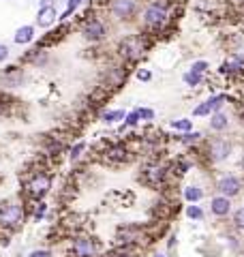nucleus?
<instances>
[{
    "instance_id": "nucleus-1",
    "label": "nucleus",
    "mask_w": 244,
    "mask_h": 257,
    "mask_svg": "<svg viewBox=\"0 0 244 257\" xmlns=\"http://www.w3.org/2000/svg\"><path fill=\"white\" fill-rule=\"evenodd\" d=\"M176 15V0H144V7L140 11V32L148 37H157L165 32L167 26L174 22Z\"/></svg>"
},
{
    "instance_id": "nucleus-2",
    "label": "nucleus",
    "mask_w": 244,
    "mask_h": 257,
    "mask_svg": "<svg viewBox=\"0 0 244 257\" xmlns=\"http://www.w3.org/2000/svg\"><path fill=\"white\" fill-rule=\"evenodd\" d=\"M152 47V37L144 35V32H131V35L122 37L118 41V60L125 64H135L142 58H146V54Z\"/></svg>"
},
{
    "instance_id": "nucleus-3",
    "label": "nucleus",
    "mask_w": 244,
    "mask_h": 257,
    "mask_svg": "<svg viewBox=\"0 0 244 257\" xmlns=\"http://www.w3.org/2000/svg\"><path fill=\"white\" fill-rule=\"evenodd\" d=\"M28 216V206L24 199L9 197L0 202V229L15 231L20 229Z\"/></svg>"
},
{
    "instance_id": "nucleus-4",
    "label": "nucleus",
    "mask_w": 244,
    "mask_h": 257,
    "mask_svg": "<svg viewBox=\"0 0 244 257\" xmlns=\"http://www.w3.org/2000/svg\"><path fill=\"white\" fill-rule=\"evenodd\" d=\"M144 0H105V13L113 24H133L140 18Z\"/></svg>"
},
{
    "instance_id": "nucleus-5",
    "label": "nucleus",
    "mask_w": 244,
    "mask_h": 257,
    "mask_svg": "<svg viewBox=\"0 0 244 257\" xmlns=\"http://www.w3.org/2000/svg\"><path fill=\"white\" fill-rule=\"evenodd\" d=\"M77 30L84 41H88L90 45H96V43H103L105 39L109 37V20L105 22L101 15H94V13H88L84 18L79 20L77 24Z\"/></svg>"
},
{
    "instance_id": "nucleus-6",
    "label": "nucleus",
    "mask_w": 244,
    "mask_h": 257,
    "mask_svg": "<svg viewBox=\"0 0 244 257\" xmlns=\"http://www.w3.org/2000/svg\"><path fill=\"white\" fill-rule=\"evenodd\" d=\"M52 174H47L45 170H37L32 172L26 182H24V197L35 202H43V199L52 193Z\"/></svg>"
},
{
    "instance_id": "nucleus-7",
    "label": "nucleus",
    "mask_w": 244,
    "mask_h": 257,
    "mask_svg": "<svg viewBox=\"0 0 244 257\" xmlns=\"http://www.w3.org/2000/svg\"><path fill=\"white\" fill-rule=\"evenodd\" d=\"M233 152V144L231 140L221 138V135H214L210 140H203V157L210 165H221L227 159L231 157Z\"/></svg>"
},
{
    "instance_id": "nucleus-8",
    "label": "nucleus",
    "mask_w": 244,
    "mask_h": 257,
    "mask_svg": "<svg viewBox=\"0 0 244 257\" xmlns=\"http://www.w3.org/2000/svg\"><path fill=\"white\" fill-rule=\"evenodd\" d=\"M169 176H172V167H169L167 163H163V161H148V163L142 167L140 180L146 184V187L159 191L167 184Z\"/></svg>"
},
{
    "instance_id": "nucleus-9",
    "label": "nucleus",
    "mask_w": 244,
    "mask_h": 257,
    "mask_svg": "<svg viewBox=\"0 0 244 257\" xmlns=\"http://www.w3.org/2000/svg\"><path fill=\"white\" fill-rule=\"evenodd\" d=\"M242 189H244V180L235 174H223V176H218L216 182H214V191L218 195L229 197V199L238 197Z\"/></svg>"
},
{
    "instance_id": "nucleus-10",
    "label": "nucleus",
    "mask_w": 244,
    "mask_h": 257,
    "mask_svg": "<svg viewBox=\"0 0 244 257\" xmlns=\"http://www.w3.org/2000/svg\"><path fill=\"white\" fill-rule=\"evenodd\" d=\"M127 77H129V69H127V64L125 62H116V64H111V67H107L103 71V86L105 90H116V88H120L122 84L127 82Z\"/></svg>"
},
{
    "instance_id": "nucleus-11",
    "label": "nucleus",
    "mask_w": 244,
    "mask_h": 257,
    "mask_svg": "<svg viewBox=\"0 0 244 257\" xmlns=\"http://www.w3.org/2000/svg\"><path fill=\"white\" fill-rule=\"evenodd\" d=\"M71 253L73 257H96L99 253V242H96L94 236H75L71 242Z\"/></svg>"
},
{
    "instance_id": "nucleus-12",
    "label": "nucleus",
    "mask_w": 244,
    "mask_h": 257,
    "mask_svg": "<svg viewBox=\"0 0 244 257\" xmlns=\"http://www.w3.org/2000/svg\"><path fill=\"white\" fill-rule=\"evenodd\" d=\"M103 155H105V161L111 163V165H125V163H129V161L133 159V152L125 142L109 144V146L103 150Z\"/></svg>"
},
{
    "instance_id": "nucleus-13",
    "label": "nucleus",
    "mask_w": 244,
    "mask_h": 257,
    "mask_svg": "<svg viewBox=\"0 0 244 257\" xmlns=\"http://www.w3.org/2000/svg\"><path fill=\"white\" fill-rule=\"evenodd\" d=\"M225 101H227V94H210L206 101H201L199 105L193 109V118H208L210 114L223 109Z\"/></svg>"
},
{
    "instance_id": "nucleus-14",
    "label": "nucleus",
    "mask_w": 244,
    "mask_h": 257,
    "mask_svg": "<svg viewBox=\"0 0 244 257\" xmlns=\"http://www.w3.org/2000/svg\"><path fill=\"white\" fill-rule=\"evenodd\" d=\"M58 7L56 5H50V7H39L37 9V15H35V26L43 28V30H50L58 24Z\"/></svg>"
},
{
    "instance_id": "nucleus-15",
    "label": "nucleus",
    "mask_w": 244,
    "mask_h": 257,
    "mask_svg": "<svg viewBox=\"0 0 244 257\" xmlns=\"http://www.w3.org/2000/svg\"><path fill=\"white\" fill-rule=\"evenodd\" d=\"M26 82V71L20 67H9L7 71L0 73V88L5 90H11V88H20Z\"/></svg>"
},
{
    "instance_id": "nucleus-16",
    "label": "nucleus",
    "mask_w": 244,
    "mask_h": 257,
    "mask_svg": "<svg viewBox=\"0 0 244 257\" xmlns=\"http://www.w3.org/2000/svg\"><path fill=\"white\" fill-rule=\"evenodd\" d=\"M210 214L216 216V219H225V216H229L231 214V199L218 195V193L214 197H210Z\"/></svg>"
},
{
    "instance_id": "nucleus-17",
    "label": "nucleus",
    "mask_w": 244,
    "mask_h": 257,
    "mask_svg": "<svg viewBox=\"0 0 244 257\" xmlns=\"http://www.w3.org/2000/svg\"><path fill=\"white\" fill-rule=\"evenodd\" d=\"M35 39H37V26L35 24H24V26L15 30L13 43L15 45H30V43H35Z\"/></svg>"
},
{
    "instance_id": "nucleus-18",
    "label": "nucleus",
    "mask_w": 244,
    "mask_h": 257,
    "mask_svg": "<svg viewBox=\"0 0 244 257\" xmlns=\"http://www.w3.org/2000/svg\"><path fill=\"white\" fill-rule=\"evenodd\" d=\"M210 120H208V126H210V131L212 133H225L227 128H229V116L225 114L223 109H218V111H214V114H210L208 116Z\"/></svg>"
},
{
    "instance_id": "nucleus-19",
    "label": "nucleus",
    "mask_w": 244,
    "mask_h": 257,
    "mask_svg": "<svg viewBox=\"0 0 244 257\" xmlns=\"http://www.w3.org/2000/svg\"><path fill=\"white\" fill-rule=\"evenodd\" d=\"M174 140L180 144V146L195 148V146H199V144L206 140V138H203V133H201V131H186V133H178Z\"/></svg>"
},
{
    "instance_id": "nucleus-20",
    "label": "nucleus",
    "mask_w": 244,
    "mask_h": 257,
    "mask_svg": "<svg viewBox=\"0 0 244 257\" xmlns=\"http://www.w3.org/2000/svg\"><path fill=\"white\" fill-rule=\"evenodd\" d=\"M203 195H206V193H203L199 184H189V187H184V191H182V199L186 204H199Z\"/></svg>"
},
{
    "instance_id": "nucleus-21",
    "label": "nucleus",
    "mask_w": 244,
    "mask_h": 257,
    "mask_svg": "<svg viewBox=\"0 0 244 257\" xmlns=\"http://www.w3.org/2000/svg\"><path fill=\"white\" fill-rule=\"evenodd\" d=\"M125 114H127L125 109H105L101 114V122L103 124H118L125 120Z\"/></svg>"
},
{
    "instance_id": "nucleus-22",
    "label": "nucleus",
    "mask_w": 244,
    "mask_h": 257,
    "mask_svg": "<svg viewBox=\"0 0 244 257\" xmlns=\"http://www.w3.org/2000/svg\"><path fill=\"white\" fill-rule=\"evenodd\" d=\"M203 79H206V75H199V73H195V71H184L182 73V82L184 86H189V88H197L203 84Z\"/></svg>"
},
{
    "instance_id": "nucleus-23",
    "label": "nucleus",
    "mask_w": 244,
    "mask_h": 257,
    "mask_svg": "<svg viewBox=\"0 0 244 257\" xmlns=\"http://www.w3.org/2000/svg\"><path fill=\"white\" fill-rule=\"evenodd\" d=\"M142 122V118H140V109H131V111H127L125 114V120H122V131H125V128H135L137 124Z\"/></svg>"
},
{
    "instance_id": "nucleus-24",
    "label": "nucleus",
    "mask_w": 244,
    "mask_h": 257,
    "mask_svg": "<svg viewBox=\"0 0 244 257\" xmlns=\"http://www.w3.org/2000/svg\"><path fill=\"white\" fill-rule=\"evenodd\" d=\"M169 126H172L176 133H186V131H193V120L191 118H176L169 122Z\"/></svg>"
},
{
    "instance_id": "nucleus-25",
    "label": "nucleus",
    "mask_w": 244,
    "mask_h": 257,
    "mask_svg": "<svg viewBox=\"0 0 244 257\" xmlns=\"http://www.w3.org/2000/svg\"><path fill=\"white\" fill-rule=\"evenodd\" d=\"M86 148H88V144H86L84 140L75 142V144H73V146L69 148V159L73 161V163H75V161H79V159H81V155L86 152Z\"/></svg>"
},
{
    "instance_id": "nucleus-26",
    "label": "nucleus",
    "mask_w": 244,
    "mask_h": 257,
    "mask_svg": "<svg viewBox=\"0 0 244 257\" xmlns=\"http://www.w3.org/2000/svg\"><path fill=\"white\" fill-rule=\"evenodd\" d=\"M186 216H189L191 221H203V216H206V212H203V208L197 206V204H189L186 206Z\"/></svg>"
},
{
    "instance_id": "nucleus-27",
    "label": "nucleus",
    "mask_w": 244,
    "mask_h": 257,
    "mask_svg": "<svg viewBox=\"0 0 244 257\" xmlns=\"http://www.w3.org/2000/svg\"><path fill=\"white\" fill-rule=\"evenodd\" d=\"M35 210H32V221L39 223V221H43L45 219V214H47V204H45V199L43 202H35Z\"/></svg>"
},
{
    "instance_id": "nucleus-28",
    "label": "nucleus",
    "mask_w": 244,
    "mask_h": 257,
    "mask_svg": "<svg viewBox=\"0 0 244 257\" xmlns=\"http://www.w3.org/2000/svg\"><path fill=\"white\" fill-rule=\"evenodd\" d=\"M191 71H195V73H199V75H206L210 71V62L208 60H193L191 62Z\"/></svg>"
},
{
    "instance_id": "nucleus-29",
    "label": "nucleus",
    "mask_w": 244,
    "mask_h": 257,
    "mask_svg": "<svg viewBox=\"0 0 244 257\" xmlns=\"http://www.w3.org/2000/svg\"><path fill=\"white\" fill-rule=\"evenodd\" d=\"M231 223H233V227H235V229L244 231V206H242V208H238V210L233 212V216H231Z\"/></svg>"
},
{
    "instance_id": "nucleus-30",
    "label": "nucleus",
    "mask_w": 244,
    "mask_h": 257,
    "mask_svg": "<svg viewBox=\"0 0 244 257\" xmlns=\"http://www.w3.org/2000/svg\"><path fill=\"white\" fill-rule=\"evenodd\" d=\"M140 109V118L144 120V122H152L154 118H157V111H154L152 107H137Z\"/></svg>"
},
{
    "instance_id": "nucleus-31",
    "label": "nucleus",
    "mask_w": 244,
    "mask_h": 257,
    "mask_svg": "<svg viewBox=\"0 0 244 257\" xmlns=\"http://www.w3.org/2000/svg\"><path fill=\"white\" fill-rule=\"evenodd\" d=\"M9 56H11V50H9V45H7V43H0V64L9 60Z\"/></svg>"
},
{
    "instance_id": "nucleus-32",
    "label": "nucleus",
    "mask_w": 244,
    "mask_h": 257,
    "mask_svg": "<svg viewBox=\"0 0 244 257\" xmlns=\"http://www.w3.org/2000/svg\"><path fill=\"white\" fill-rule=\"evenodd\" d=\"M135 75H137V79H140V82H150V79H152V73H150L148 69H140Z\"/></svg>"
},
{
    "instance_id": "nucleus-33",
    "label": "nucleus",
    "mask_w": 244,
    "mask_h": 257,
    "mask_svg": "<svg viewBox=\"0 0 244 257\" xmlns=\"http://www.w3.org/2000/svg\"><path fill=\"white\" fill-rule=\"evenodd\" d=\"M28 257H50V251H45V248H41V251H32Z\"/></svg>"
},
{
    "instance_id": "nucleus-34",
    "label": "nucleus",
    "mask_w": 244,
    "mask_h": 257,
    "mask_svg": "<svg viewBox=\"0 0 244 257\" xmlns=\"http://www.w3.org/2000/svg\"><path fill=\"white\" fill-rule=\"evenodd\" d=\"M178 244V238H176V234H172V236H169V242H167V248H169V251H174V246Z\"/></svg>"
},
{
    "instance_id": "nucleus-35",
    "label": "nucleus",
    "mask_w": 244,
    "mask_h": 257,
    "mask_svg": "<svg viewBox=\"0 0 244 257\" xmlns=\"http://www.w3.org/2000/svg\"><path fill=\"white\" fill-rule=\"evenodd\" d=\"M7 109H9V101H7V99H0V116H3Z\"/></svg>"
},
{
    "instance_id": "nucleus-36",
    "label": "nucleus",
    "mask_w": 244,
    "mask_h": 257,
    "mask_svg": "<svg viewBox=\"0 0 244 257\" xmlns=\"http://www.w3.org/2000/svg\"><path fill=\"white\" fill-rule=\"evenodd\" d=\"M56 5V0H37V7H50Z\"/></svg>"
},
{
    "instance_id": "nucleus-37",
    "label": "nucleus",
    "mask_w": 244,
    "mask_h": 257,
    "mask_svg": "<svg viewBox=\"0 0 244 257\" xmlns=\"http://www.w3.org/2000/svg\"><path fill=\"white\" fill-rule=\"evenodd\" d=\"M233 5H240V7H244V0H231Z\"/></svg>"
},
{
    "instance_id": "nucleus-38",
    "label": "nucleus",
    "mask_w": 244,
    "mask_h": 257,
    "mask_svg": "<svg viewBox=\"0 0 244 257\" xmlns=\"http://www.w3.org/2000/svg\"><path fill=\"white\" fill-rule=\"evenodd\" d=\"M154 257H167L165 253H157V255H154Z\"/></svg>"
},
{
    "instance_id": "nucleus-39",
    "label": "nucleus",
    "mask_w": 244,
    "mask_h": 257,
    "mask_svg": "<svg viewBox=\"0 0 244 257\" xmlns=\"http://www.w3.org/2000/svg\"><path fill=\"white\" fill-rule=\"evenodd\" d=\"M240 167H242V170H244V157L240 159Z\"/></svg>"
},
{
    "instance_id": "nucleus-40",
    "label": "nucleus",
    "mask_w": 244,
    "mask_h": 257,
    "mask_svg": "<svg viewBox=\"0 0 244 257\" xmlns=\"http://www.w3.org/2000/svg\"><path fill=\"white\" fill-rule=\"evenodd\" d=\"M5 3H13V0H5Z\"/></svg>"
},
{
    "instance_id": "nucleus-41",
    "label": "nucleus",
    "mask_w": 244,
    "mask_h": 257,
    "mask_svg": "<svg viewBox=\"0 0 244 257\" xmlns=\"http://www.w3.org/2000/svg\"><path fill=\"white\" fill-rule=\"evenodd\" d=\"M56 3H58V0H56ZM62 3H67V0H62Z\"/></svg>"
}]
</instances>
